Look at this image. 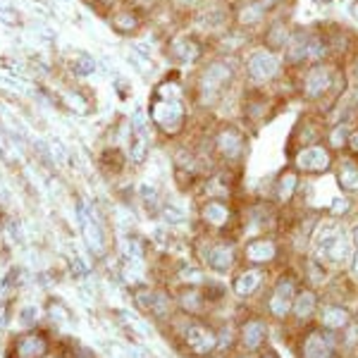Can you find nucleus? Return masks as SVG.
Masks as SVG:
<instances>
[{
    "label": "nucleus",
    "instance_id": "nucleus-18",
    "mask_svg": "<svg viewBox=\"0 0 358 358\" xmlns=\"http://www.w3.org/2000/svg\"><path fill=\"white\" fill-rule=\"evenodd\" d=\"M317 308H320V294L315 289H310V287L301 285L296 292V296H294V303H292V315L289 320L294 322L296 327H308L315 322L317 317Z\"/></svg>",
    "mask_w": 358,
    "mask_h": 358
},
{
    "label": "nucleus",
    "instance_id": "nucleus-35",
    "mask_svg": "<svg viewBox=\"0 0 358 358\" xmlns=\"http://www.w3.org/2000/svg\"><path fill=\"white\" fill-rule=\"evenodd\" d=\"M138 199L143 201V206H146L151 213H155L158 208H163V203H160V192H158L155 184L143 182L141 187H138Z\"/></svg>",
    "mask_w": 358,
    "mask_h": 358
},
{
    "label": "nucleus",
    "instance_id": "nucleus-19",
    "mask_svg": "<svg viewBox=\"0 0 358 358\" xmlns=\"http://www.w3.org/2000/svg\"><path fill=\"white\" fill-rule=\"evenodd\" d=\"M292 31H294L292 22L287 20V17H282V13L270 15L268 24H265L263 31L258 34V43L270 50H275V53H282V50L287 48V43H289Z\"/></svg>",
    "mask_w": 358,
    "mask_h": 358
},
{
    "label": "nucleus",
    "instance_id": "nucleus-28",
    "mask_svg": "<svg viewBox=\"0 0 358 358\" xmlns=\"http://www.w3.org/2000/svg\"><path fill=\"white\" fill-rule=\"evenodd\" d=\"M334 177H337V184L344 194L354 196L358 194V160L351 158V155H344L334 163Z\"/></svg>",
    "mask_w": 358,
    "mask_h": 358
},
{
    "label": "nucleus",
    "instance_id": "nucleus-50",
    "mask_svg": "<svg viewBox=\"0 0 358 358\" xmlns=\"http://www.w3.org/2000/svg\"><path fill=\"white\" fill-rule=\"evenodd\" d=\"M349 15L354 17V22L358 24V0H354V3H351V8H349Z\"/></svg>",
    "mask_w": 358,
    "mask_h": 358
},
{
    "label": "nucleus",
    "instance_id": "nucleus-43",
    "mask_svg": "<svg viewBox=\"0 0 358 358\" xmlns=\"http://www.w3.org/2000/svg\"><path fill=\"white\" fill-rule=\"evenodd\" d=\"M349 280H354V282H358V251L354 248V256H351V261H349Z\"/></svg>",
    "mask_w": 358,
    "mask_h": 358
},
{
    "label": "nucleus",
    "instance_id": "nucleus-22",
    "mask_svg": "<svg viewBox=\"0 0 358 358\" xmlns=\"http://www.w3.org/2000/svg\"><path fill=\"white\" fill-rule=\"evenodd\" d=\"M351 320H354V313H351V308L346 303H342V301H320L315 322L322 327V330H330V332L339 334Z\"/></svg>",
    "mask_w": 358,
    "mask_h": 358
},
{
    "label": "nucleus",
    "instance_id": "nucleus-1",
    "mask_svg": "<svg viewBox=\"0 0 358 358\" xmlns=\"http://www.w3.org/2000/svg\"><path fill=\"white\" fill-rule=\"evenodd\" d=\"M241 72V60L229 55H215L203 62L196 74L194 84V103L199 108H215L224 103V98L236 84V77Z\"/></svg>",
    "mask_w": 358,
    "mask_h": 358
},
{
    "label": "nucleus",
    "instance_id": "nucleus-2",
    "mask_svg": "<svg viewBox=\"0 0 358 358\" xmlns=\"http://www.w3.org/2000/svg\"><path fill=\"white\" fill-rule=\"evenodd\" d=\"M187 98H184V89L177 82H165L155 89L151 120L163 134L177 136L187 124Z\"/></svg>",
    "mask_w": 358,
    "mask_h": 358
},
{
    "label": "nucleus",
    "instance_id": "nucleus-12",
    "mask_svg": "<svg viewBox=\"0 0 358 358\" xmlns=\"http://www.w3.org/2000/svg\"><path fill=\"white\" fill-rule=\"evenodd\" d=\"M229 5H232V27L258 38L270 20V13L263 8L261 0H229Z\"/></svg>",
    "mask_w": 358,
    "mask_h": 358
},
{
    "label": "nucleus",
    "instance_id": "nucleus-11",
    "mask_svg": "<svg viewBox=\"0 0 358 358\" xmlns=\"http://www.w3.org/2000/svg\"><path fill=\"white\" fill-rule=\"evenodd\" d=\"M268 337H270V320L265 315L251 313L236 325V349L241 351L258 354L261 349H265Z\"/></svg>",
    "mask_w": 358,
    "mask_h": 358
},
{
    "label": "nucleus",
    "instance_id": "nucleus-3",
    "mask_svg": "<svg viewBox=\"0 0 358 358\" xmlns=\"http://www.w3.org/2000/svg\"><path fill=\"white\" fill-rule=\"evenodd\" d=\"M241 74H244L246 89H265L270 84H280L287 74L282 53L265 48L261 43H253L241 55Z\"/></svg>",
    "mask_w": 358,
    "mask_h": 358
},
{
    "label": "nucleus",
    "instance_id": "nucleus-42",
    "mask_svg": "<svg viewBox=\"0 0 358 358\" xmlns=\"http://www.w3.org/2000/svg\"><path fill=\"white\" fill-rule=\"evenodd\" d=\"M263 3V8L268 10L270 15H277V13H282V10L289 5V0H261Z\"/></svg>",
    "mask_w": 358,
    "mask_h": 358
},
{
    "label": "nucleus",
    "instance_id": "nucleus-17",
    "mask_svg": "<svg viewBox=\"0 0 358 358\" xmlns=\"http://www.w3.org/2000/svg\"><path fill=\"white\" fill-rule=\"evenodd\" d=\"M301 184H303V177L299 175L296 170L289 165L280 172L275 179H273V192H270V201L277 206V208H289L294 206V201L299 199V192H301Z\"/></svg>",
    "mask_w": 358,
    "mask_h": 358
},
{
    "label": "nucleus",
    "instance_id": "nucleus-52",
    "mask_svg": "<svg viewBox=\"0 0 358 358\" xmlns=\"http://www.w3.org/2000/svg\"><path fill=\"white\" fill-rule=\"evenodd\" d=\"M55 358H65V356H55Z\"/></svg>",
    "mask_w": 358,
    "mask_h": 358
},
{
    "label": "nucleus",
    "instance_id": "nucleus-38",
    "mask_svg": "<svg viewBox=\"0 0 358 358\" xmlns=\"http://www.w3.org/2000/svg\"><path fill=\"white\" fill-rule=\"evenodd\" d=\"M69 67H72V72L79 74V77H89V74L96 72V62H94V57H89V55H79Z\"/></svg>",
    "mask_w": 358,
    "mask_h": 358
},
{
    "label": "nucleus",
    "instance_id": "nucleus-41",
    "mask_svg": "<svg viewBox=\"0 0 358 358\" xmlns=\"http://www.w3.org/2000/svg\"><path fill=\"white\" fill-rule=\"evenodd\" d=\"M346 155L358 160V124H354V129H351V134H349V141H346Z\"/></svg>",
    "mask_w": 358,
    "mask_h": 358
},
{
    "label": "nucleus",
    "instance_id": "nucleus-27",
    "mask_svg": "<svg viewBox=\"0 0 358 358\" xmlns=\"http://www.w3.org/2000/svg\"><path fill=\"white\" fill-rule=\"evenodd\" d=\"M203 43L194 36H179L170 43V57L177 65H196L203 57Z\"/></svg>",
    "mask_w": 358,
    "mask_h": 358
},
{
    "label": "nucleus",
    "instance_id": "nucleus-51",
    "mask_svg": "<svg viewBox=\"0 0 358 358\" xmlns=\"http://www.w3.org/2000/svg\"><path fill=\"white\" fill-rule=\"evenodd\" d=\"M351 101H354V106H356V110H358V84L354 86V91H351Z\"/></svg>",
    "mask_w": 358,
    "mask_h": 358
},
{
    "label": "nucleus",
    "instance_id": "nucleus-26",
    "mask_svg": "<svg viewBox=\"0 0 358 358\" xmlns=\"http://www.w3.org/2000/svg\"><path fill=\"white\" fill-rule=\"evenodd\" d=\"M175 301H177L179 313H184L189 317H203L206 310L210 308V303L206 301V294L201 287H182Z\"/></svg>",
    "mask_w": 358,
    "mask_h": 358
},
{
    "label": "nucleus",
    "instance_id": "nucleus-34",
    "mask_svg": "<svg viewBox=\"0 0 358 358\" xmlns=\"http://www.w3.org/2000/svg\"><path fill=\"white\" fill-rule=\"evenodd\" d=\"M351 210H354V199H351L349 194H344V192L334 196V199L330 201V206H327V215L337 217V220H344Z\"/></svg>",
    "mask_w": 358,
    "mask_h": 358
},
{
    "label": "nucleus",
    "instance_id": "nucleus-9",
    "mask_svg": "<svg viewBox=\"0 0 358 358\" xmlns=\"http://www.w3.org/2000/svg\"><path fill=\"white\" fill-rule=\"evenodd\" d=\"M334 153L325 146V141L313 143V146L294 148L289 151V165L301 177H320L334 170Z\"/></svg>",
    "mask_w": 358,
    "mask_h": 358
},
{
    "label": "nucleus",
    "instance_id": "nucleus-44",
    "mask_svg": "<svg viewBox=\"0 0 358 358\" xmlns=\"http://www.w3.org/2000/svg\"><path fill=\"white\" fill-rule=\"evenodd\" d=\"M349 82H354V86L358 84V53L354 55V57H351V60H349Z\"/></svg>",
    "mask_w": 358,
    "mask_h": 358
},
{
    "label": "nucleus",
    "instance_id": "nucleus-15",
    "mask_svg": "<svg viewBox=\"0 0 358 358\" xmlns=\"http://www.w3.org/2000/svg\"><path fill=\"white\" fill-rule=\"evenodd\" d=\"M282 244L280 239H275V234H263L246 239V244L241 246V258L246 265H258V268H270L273 263L280 261Z\"/></svg>",
    "mask_w": 358,
    "mask_h": 358
},
{
    "label": "nucleus",
    "instance_id": "nucleus-32",
    "mask_svg": "<svg viewBox=\"0 0 358 358\" xmlns=\"http://www.w3.org/2000/svg\"><path fill=\"white\" fill-rule=\"evenodd\" d=\"M110 24L120 34H134L141 27V17H138L134 8H117L110 15Z\"/></svg>",
    "mask_w": 358,
    "mask_h": 358
},
{
    "label": "nucleus",
    "instance_id": "nucleus-20",
    "mask_svg": "<svg viewBox=\"0 0 358 358\" xmlns=\"http://www.w3.org/2000/svg\"><path fill=\"white\" fill-rule=\"evenodd\" d=\"M270 108H273V98L261 89H246L241 96L239 113L246 124H261L270 117Z\"/></svg>",
    "mask_w": 358,
    "mask_h": 358
},
{
    "label": "nucleus",
    "instance_id": "nucleus-30",
    "mask_svg": "<svg viewBox=\"0 0 358 358\" xmlns=\"http://www.w3.org/2000/svg\"><path fill=\"white\" fill-rule=\"evenodd\" d=\"M175 308H177V301L172 299V294L167 289H155L153 292V306H151V315L153 320L158 322H170L175 317Z\"/></svg>",
    "mask_w": 358,
    "mask_h": 358
},
{
    "label": "nucleus",
    "instance_id": "nucleus-7",
    "mask_svg": "<svg viewBox=\"0 0 358 358\" xmlns=\"http://www.w3.org/2000/svg\"><path fill=\"white\" fill-rule=\"evenodd\" d=\"M241 258V248L232 236H220V239L201 241V263L215 275H229L236 268Z\"/></svg>",
    "mask_w": 358,
    "mask_h": 358
},
{
    "label": "nucleus",
    "instance_id": "nucleus-45",
    "mask_svg": "<svg viewBox=\"0 0 358 358\" xmlns=\"http://www.w3.org/2000/svg\"><path fill=\"white\" fill-rule=\"evenodd\" d=\"M69 265H72L74 273H77L79 277H84V275H86V265L82 263V258H79V256H72V261H69Z\"/></svg>",
    "mask_w": 358,
    "mask_h": 358
},
{
    "label": "nucleus",
    "instance_id": "nucleus-24",
    "mask_svg": "<svg viewBox=\"0 0 358 358\" xmlns=\"http://www.w3.org/2000/svg\"><path fill=\"white\" fill-rule=\"evenodd\" d=\"M79 224H82L84 241H86V246H89V251L98 258L106 256V251H108L106 229H103V224L94 217V213H86V208L82 203H79Z\"/></svg>",
    "mask_w": 358,
    "mask_h": 358
},
{
    "label": "nucleus",
    "instance_id": "nucleus-36",
    "mask_svg": "<svg viewBox=\"0 0 358 358\" xmlns=\"http://www.w3.org/2000/svg\"><path fill=\"white\" fill-rule=\"evenodd\" d=\"M153 292L151 287H138V289L134 292V303L136 308L141 310V313H151V306H153Z\"/></svg>",
    "mask_w": 358,
    "mask_h": 358
},
{
    "label": "nucleus",
    "instance_id": "nucleus-21",
    "mask_svg": "<svg viewBox=\"0 0 358 358\" xmlns=\"http://www.w3.org/2000/svg\"><path fill=\"white\" fill-rule=\"evenodd\" d=\"M308 34L310 27H294L289 43L282 50L287 72H299V69L308 67Z\"/></svg>",
    "mask_w": 358,
    "mask_h": 358
},
{
    "label": "nucleus",
    "instance_id": "nucleus-6",
    "mask_svg": "<svg viewBox=\"0 0 358 358\" xmlns=\"http://www.w3.org/2000/svg\"><path fill=\"white\" fill-rule=\"evenodd\" d=\"M248 153V136L244 127L236 122H224L213 134V155L224 167H239Z\"/></svg>",
    "mask_w": 358,
    "mask_h": 358
},
{
    "label": "nucleus",
    "instance_id": "nucleus-40",
    "mask_svg": "<svg viewBox=\"0 0 358 358\" xmlns=\"http://www.w3.org/2000/svg\"><path fill=\"white\" fill-rule=\"evenodd\" d=\"M67 101H69V103H67V106H69V108H72V110H74V113H82V115H84V113H89V106H86V103H89V101H86V98H84V96H77V94H69V96H67Z\"/></svg>",
    "mask_w": 358,
    "mask_h": 358
},
{
    "label": "nucleus",
    "instance_id": "nucleus-5",
    "mask_svg": "<svg viewBox=\"0 0 358 358\" xmlns=\"http://www.w3.org/2000/svg\"><path fill=\"white\" fill-rule=\"evenodd\" d=\"M301 275L292 273V270H287V273L277 275L275 282L270 285L268 294H265L263 299V315L268 317V320L273 322H287L292 315V303H294V296H296L299 287H301Z\"/></svg>",
    "mask_w": 358,
    "mask_h": 358
},
{
    "label": "nucleus",
    "instance_id": "nucleus-23",
    "mask_svg": "<svg viewBox=\"0 0 358 358\" xmlns=\"http://www.w3.org/2000/svg\"><path fill=\"white\" fill-rule=\"evenodd\" d=\"M327 43H330V53L332 60L337 62H349L351 57L358 53V41L356 36L342 24H332L330 29H325Z\"/></svg>",
    "mask_w": 358,
    "mask_h": 358
},
{
    "label": "nucleus",
    "instance_id": "nucleus-16",
    "mask_svg": "<svg viewBox=\"0 0 358 358\" xmlns=\"http://www.w3.org/2000/svg\"><path fill=\"white\" fill-rule=\"evenodd\" d=\"M325 129H327V122L320 113H308L303 115L301 120L296 122L292 131V138H289V151L294 148H303V146H313V143H320L325 138Z\"/></svg>",
    "mask_w": 358,
    "mask_h": 358
},
{
    "label": "nucleus",
    "instance_id": "nucleus-39",
    "mask_svg": "<svg viewBox=\"0 0 358 358\" xmlns=\"http://www.w3.org/2000/svg\"><path fill=\"white\" fill-rule=\"evenodd\" d=\"M20 320H22V325L34 327V325H36V322H38V308H36V306H27V308L22 310Z\"/></svg>",
    "mask_w": 358,
    "mask_h": 358
},
{
    "label": "nucleus",
    "instance_id": "nucleus-13",
    "mask_svg": "<svg viewBox=\"0 0 358 358\" xmlns=\"http://www.w3.org/2000/svg\"><path fill=\"white\" fill-rule=\"evenodd\" d=\"M199 220L210 232H227L236 224V210L224 199H203L199 203Z\"/></svg>",
    "mask_w": 358,
    "mask_h": 358
},
{
    "label": "nucleus",
    "instance_id": "nucleus-37",
    "mask_svg": "<svg viewBox=\"0 0 358 358\" xmlns=\"http://www.w3.org/2000/svg\"><path fill=\"white\" fill-rule=\"evenodd\" d=\"M160 213H163V220L167 224H184L187 222V215H184L182 208H177L175 203H163V208H160Z\"/></svg>",
    "mask_w": 358,
    "mask_h": 358
},
{
    "label": "nucleus",
    "instance_id": "nucleus-33",
    "mask_svg": "<svg viewBox=\"0 0 358 358\" xmlns=\"http://www.w3.org/2000/svg\"><path fill=\"white\" fill-rule=\"evenodd\" d=\"M236 349V325L232 320L217 325V354L227 356Z\"/></svg>",
    "mask_w": 358,
    "mask_h": 358
},
{
    "label": "nucleus",
    "instance_id": "nucleus-25",
    "mask_svg": "<svg viewBox=\"0 0 358 358\" xmlns=\"http://www.w3.org/2000/svg\"><path fill=\"white\" fill-rule=\"evenodd\" d=\"M48 354V339L41 332H22L10 346V358H43Z\"/></svg>",
    "mask_w": 358,
    "mask_h": 358
},
{
    "label": "nucleus",
    "instance_id": "nucleus-46",
    "mask_svg": "<svg viewBox=\"0 0 358 358\" xmlns=\"http://www.w3.org/2000/svg\"><path fill=\"white\" fill-rule=\"evenodd\" d=\"M349 236H351V244H354V248L358 251V220L349 227Z\"/></svg>",
    "mask_w": 358,
    "mask_h": 358
},
{
    "label": "nucleus",
    "instance_id": "nucleus-14",
    "mask_svg": "<svg viewBox=\"0 0 358 358\" xmlns=\"http://www.w3.org/2000/svg\"><path fill=\"white\" fill-rule=\"evenodd\" d=\"M265 282H268V268H258V265H241L232 277V287H229V292H232V296L236 299V301L246 303L261 294Z\"/></svg>",
    "mask_w": 358,
    "mask_h": 358
},
{
    "label": "nucleus",
    "instance_id": "nucleus-48",
    "mask_svg": "<svg viewBox=\"0 0 358 358\" xmlns=\"http://www.w3.org/2000/svg\"><path fill=\"white\" fill-rule=\"evenodd\" d=\"M227 358H256V354H251V351H241V349H234L232 354H227Z\"/></svg>",
    "mask_w": 358,
    "mask_h": 358
},
{
    "label": "nucleus",
    "instance_id": "nucleus-49",
    "mask_svg": "<svg viewBox=\"0 0 358 358\" xmlns=\"http://www.w3.org/2000/svg\"><path fill=\"white\" fill-rule=\"evenodd\" d=\"M72 358H94V354H91L89 349H77L74 351V356Z\"/></svg>",
    "mask_w": 358,
    "mask_h": 358
},
{
    "label": "nucleus",
    "instance_id": "nucleus-29",
    "mask_svg": "<svg viewBox=\"0 0 358 358\" xmlns=\"http://www.w3.org/2000/svg\"><path fill=\"white\" fill-rule=\"evenodd\" d=\"M299 275H301L303 285L310 287V289H315V292L330 282V270H327V265L322 261H317V258H313V256L303 258V265H301V270H299Z\"/></svg>",
    "mask_w": 358,
    "mask_h": 358
},
{
    "label": "nucleus",
    "instance_id": "nucleus-47",
    "mask_svg": "<svg viewBox=\"0 0 358 358\" xmlns=\"http://www.w3.org/2000/svg\"><path fill=\"white\" fill-rule=\"evenodd\" d=\"M256 358H280V354H277L275 349H268V346H265V349H261L256 354Z\"/></svg>",
    "mask_w": 358,
    "mask_h": 358
},
{
    "label": "nucleus",
    "instance_id": "nucleus-4",
    "mask_svg": "<svg viewBox=\"0 0 358 358\" xmlns=\"http://www.w3.org/2000/svg\"><path fill=\"white\" fill-rule=\"evenodd\" d=\"M170 322H175V332L182 339V349L192 358H213L217 356V327L203 317H189L175 313Z\"/></svg>",
    "mask_w": 358,
    "mask_h": 358
},
{
    "label": "nucleus",
    "instance_id": "nucleus-31",
    "mask_svg": "<svg viewBox=\"0 0 358 358\" xmlns=\"http://www.w3.org/2000/svg\"><path fill=\"white\" fill-rule=\"evenodd\" d=\"M351 129H354V124H339V122L327 124L325 138H322V141H325V146L330 148L334 155H337V153H346V141H349Z\"/></svg>",
    "mask_w": 358,
    "mask_h": 358
},
{
    "label": "nucleus",
    "instance_id": "nucleus-8",
    "mask_svg": "<svg viewBox=\"0 0 358 358\" xmlns=\"http://www.w3.org/2000/svg\"><path fill=\"white\" fill-rule=\"evenodd\" d=\"M339 334L322 330L317 322L303 327L296 337V356L299 358H337L339 356Z\"/></svg>",
    "mask_w": 358,
    "mask_h": 358
},
{
    "label": "nucleus",
    "instance_id": "nucleus-10",
    "mask_svg": "<svg viewBox=\"0 0 358 358\" xmlns=\"http://www.w3.org/2000/svg\"><path fill=\"white\" fill-rule=\"evenodd\" d=\"M277 208L273 201H256L246 208V217H241V229H244L246 239L263 234H273L277 227Z\"/></svg>",
    "mask_w": 358,
    "mask_h": 358
}]
</instances>
